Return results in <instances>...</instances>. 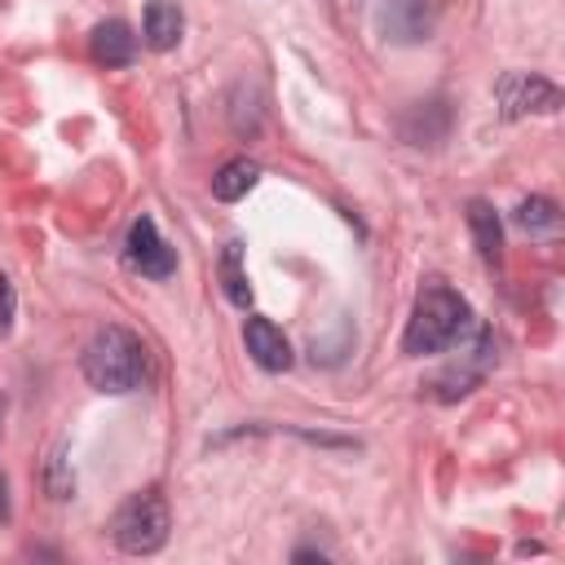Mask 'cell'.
<instances>
[{"label": "cell", "instance_id": "obj_6", "mask_svg": "<svg viewBox=\"0 0 565 565\" xmlns=\"http://www.w3.org/2000/svg\"><path fill=\"white\" fill-rule=\"evenodd\" d=\"M375 26L388 44H424L437 26V0H380Z\"/></svg>", "mask_w": 565, "mask_h": 565}, {"label": "cell", "instance_id": "obj_8", "mask_svg": "<svg viewBox=\"0 0 565 565\" xmlns=\"http://www.w3.org/2000/svg\"><path fill=\"white\" fill-rule=\"evenodd\" d=\"M243 344H247V353L260 371H287L291 366V344H287L282 327L269 322V318H247L243 322Z\"/></svg>", "mask_w": 565, "mask_h": 565}, {"label": "cell", "instance_id": "obj_17", "mask_svg": "<svg viewBox=\"0 0 565 565\" xmlns=\"http://www.w3.org/2000/svg\"><path fill=\"white\" fill-rule=\"evenodd\" d=\"M13 313H18V291H13V278L0 274V335L13 331Z\"/></svg>", "mask_w": 565, "mask_h": 565}, {"label": "cell", "instance_id": "obj_11", "mask_svg": "<svg viewBox=\"0 0 565 565\" xmlns=\"http://www.w3.org/2000/svg\"><path fill=\"white\" fill-rule=\"evenodd\" d=\"M181 31H185V18L172 0H150L146 4V22H141V35L154 53H168L181 44Z\"/></svg>", "mask_w": 565, "mask_h": 565}, {"label": "cell", "instance_id": "obj_12", "mask_svg": "<svg viewBox=\"0 0 565 565\" xmlns=\"http://www.w3.org/2000/svg\"><path fill=\"white\" fill-rule=\"evenodd\" d=\"M463 216H468V230H472V238H477L481 260L494 265V260L503 256V225H499V212H494L486 199H468Z\"/></svg>", "mask_w": 565, "mask_h": 565}, {"label": "cell", "instance_id": "obj_9", "mask_svg": "<svg viewBox=\"0 0 565 565\" xmlns=\"http://www.w3.org/2000/svg\"><path fill=\"white\" fill-rule=\"evenodd\" d=\"M88 53H93L97 66H128V62L137 57V35H132L128 22L106 18V22H97L93 35H88Z\"/></svg>", "mask_w": 565, "mask_h": 565}, {"label": "cell", "instance_id": "obj_1", "mask_svg": "<svg viewBox=\"0 0 565 565\" xmlns=\"http://www.w3.org/2000/svg\"><path fill=\"white\" fill-rule=\"evenodd\" d=\"M468 327H472L468 300H463L455 287H446L441 278H428V282L415 291L402 349H406L411 358H428V353H441L446 344H455Z\"/></svg>", "mask_w": 565, "mask_h": 565}, {"label": "cell", "instance_id": "obj_10", "mask_svg": "<svg viewBox=\"0 0 565 565\" xmlns=\"http://www.w3.org/2000/svg\"><path fill=\"white\" fill-rule=\"evenodd\" d=\"M446 132H450V110H446V102H415L406 115H402V137L411 141V146H441L446 141Z\"/></svg>", "mask_w": 565, "mask_h": 565}, {"label": "cell", "instance_id": "obj_4", "mask_svg": "<svg viewBox=\"0 0 565 565\" xmlns=\"http://www.w3.org/2000/svg\"><path fill=\"white\" fill-rule=\"evenodd\" d=\"M494 102L503 119H525V115H556L561 110V88L534 71H508L494 84Z\"/></svg>", "mask_w": 565, "mask_h": 565}, {"label": "cell", "instance_id": "obj_7", "mask_svg": "<svg viewBox=\"0 0 565 565\" xmlns=\"http://www.w3.org/2000/svg\"><path fill=\"white\" fill-rule=\"evenodd\" d=\"M124 260H128V269H137L141 278H154V282L177 274V252L163 243V234H159V225L150 216L132 221L128 243H124Z\"/></svg>", "mask_w": 565, "mask_h": 565}, {"label": "cell", "instance_id": "obj_15", "mask_svg": "<svg viewBox=\"0 0 565 565\" xmlns=\"http://www.w3.org/2000/svg\"><path fill=\"white\" fill-rule=\"evenodd\" d=\"M221 282H225V296L238 309L252 305V287H247V274H243V243H225V252H221Z\"/></svg>", "mask_w": 565, "mask_h": 565}, {"label": "cell", "instance_id": "obj_16", "mask_svg": "<svg viewBox=\"0 0 565 565\" xmlns=\"http://www.w3.org/2000/svg\"><path fill=\"white\" fill-rule=\"evenodd\" d=\"M44 494L57 499V503L75 494V472H71V459H66L62 446H57V450L49 455V463H44Z\"/></svg>", "mask_w": 565, "mask_h": 565}, {"label": "cell", "instance_id": "obj_14", "mask_svg": "<svg viewBox=\"0 0 565 565\" xmlns=\"http://www.w3.org/2000/svg\"><path fill=\"white\" fill-rule=\"evenodd\" d=\"M512 221H516L525 234H552V230L561 225V207H556L552 199H543V194H530V199L516 203Z\"/></svg>", "mask_w": 565, "mask_h": 565}, {"label": "cell", "instance_id": "obj_13", "mask_svg": "<svg viewBox=\"0 0 565 565\" xmlns=\"http://www.w3.org/2000/svg\"><path fill=\"white\" fill-rule=\"evenodd\" d=\"M256 177H260V168H256L252 159H230V163L212 177V194H216L221 203H238V199L256 185Z\"/></svg>", "mask_w": 565, "mask_h": 565}, {"label": "cell", "instance_id": "obj_3", "mask_svg": "<svg viewBox=\"0 0 565 565\" xmlns=\"http://www.w3.org/2000/svg\"><path fill=\"white\" fill-rule=\"evenodd\" d=\"M168 530H172V516H168V503H163L159 490L132 494V499L115 512V521H110V539H115V547L128 552V556H150V552H159V547L168 543Z\"/></svg>", "mask_w": 565, "mask_h": 565}, {"label": "cell", "instance_id": "obj_2", "mask_svg": "<svg viewBox=\"0 0 565 565\" xmlns=\"http://www.w3.org/2000/svg\"><path fill=\"white\" fill-rule=\"evenodd\" d=\"M79 371L84 380L97 388V393H137L146 384V344L128 331V327H102L88 344H84V358H79Z\"/></svg>", "mask_w": 565, "mask_h": 565}, {"label": "cell", "instance_id": "obj_5", "mask_svg": "<svg viewBox=\"0 0 565 565\" xmlns=\"http://www.w3.org/2000/svg\"><path fill=\"white\" fill-rule=\"evenodd\" d=\"M490 362H494V335L472 322V340H468V344L459 349V358L428 384L433 397H437V402H455V397L472 393V388L481 384V375L490 371Z\"/></svg>", "mask_w": 565, "mask_h": 565}]
</instances>
